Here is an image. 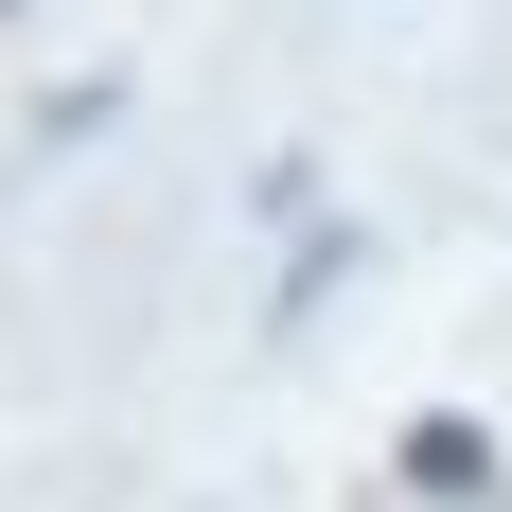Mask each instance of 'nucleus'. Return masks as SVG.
Masks as SVG:
<instances>
[{
  "label": "nucleus",
  "mask_w": 512,
  "mask_h": 512,
  "mask_svg": "<svg viewBox=\"0 0 512 512\" xmlns=\"http://www.w3.org/2000/svg\"><path fill=\"white\" fill-rule=\"evenodd\" d=\"M389 477H407V495H442V512L495 495V424H477V407H424L407 442H389Z\"/></svg>",
  "instance_id": "1"
}]
</instances>
